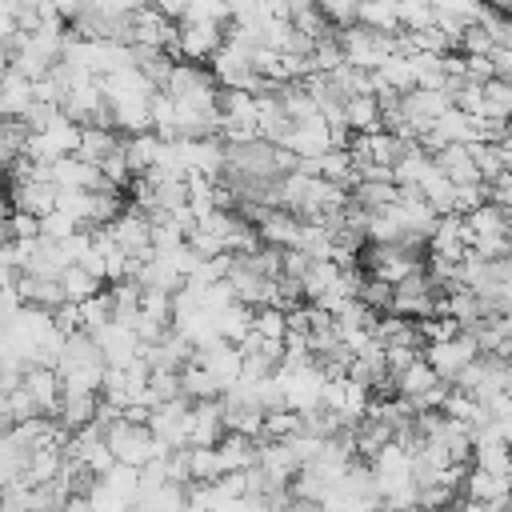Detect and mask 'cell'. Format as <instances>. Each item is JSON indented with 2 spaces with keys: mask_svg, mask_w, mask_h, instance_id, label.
Returning a JSON list of instances; mask_svg holds the SVG:
<instances>
[{
  "mask_svg": "<svg viewBox=\"0 0 512 512\" xmlns=\"http://www.w3.org/2000/svg\"><path fill=\"white\" fill-rule=\"evenodd\" d=\"M420 360H424V364L436 372V380H440V384H452V380H456V376H460V372H464V368L476 360V344H472V340L460 332L456 340H444V344H424V348H420Z\"/></svg>",
  "mask_w": 512,
  "mask_h": 512,
  "instance_id": "obj_1",
  "label": "cell"
},
{
  "mask_svg": "<svg viewBox=\"0 0 512 512\" xmlns=\"http://www.w3.org/2000/svg\"><path fill=\"white\" fill-rule=\"evenodd\" d=\"M8 196V208L12 212H24L32 220H44L52 208H56V188L52 184H32V180H16L4 188Z\"/></svg>",
  "mask_w": 512,
  "mask_h": 512,
  "instance_id": "obj_2",
  "label": "cell"
},
{
  "mask_svg": "<svg viewBox=\"0 0 512 512\" xmlns=\"http://www.w3.org/2000/svg\"><path fill=\"white\" fill-rule=\"evenodd\" d=\"M196 364L216 380V388H220V392H224V388H232V384L240 380V352H236V344L216 340V344H208V348H200V352H196Z\"/></svg>",
  "mask_w": 512,
  "mask_h": 512,
  "instance_id": "obj_3",
  "label": "cell"
},
{
  "mask_svg": "<svg viewBox=\"0 0 512 512\" xmlns=\"http://www.w3.org/2000/svg\"><path fill=\"white\" fill-rule=\"evenodd\" d=\"M220 436H224L220 404H216V400L192 404V412H188V448H216Z\"/></svg>",
  "mask_w": 512,
  "mask_h": 512,
  "instance_id": "obj_4",
  "label": "cell"
},
{
  "mask_svg": "<svg viewBox=\"0 0 512 512\" xmlns=\"http://www.w3.org/2000/svg\"><path fill=\"white\" fill-rule=\"evenodd\" d=\"M20 388L32 396V404L40 408L44 420L56 416V408H60V376L52 368H28L24 380H20Z\"/></svg>",
  "mask_w": 512,
  "mask_h": 512,
  "instance_id": "obj_5",
  "label": "cell"
},
{
  "mask_svg": "<svg viewBox=\"0 0 512 512\" xmlns=\"http://www.w3.org/2000/svg\"><path fill=\"white\" fill-rule=\"evenodd\" d=\"M256 456H260V440H248L236 432H224L216 444L220 472H248V468H256Z\"/></svg>",
  "mask_w": 512,
  "mask_h": 512,
  "instance_id": "obj_6",
  "label": "cell"
},
{
  "mask_svg": "<svg viewBox=\"0 0 512 512\" xmlns=\"http://www.w3.org/2000/svg\"><path fill=\"white\" fill-rule=\"evenodd\" d=\"M460 500H476V504H496L504 508L508 500V476H488L480 468H468L464 484H460Z\"/></svg>",
  "mask_w": 512,
  "mask_h": 512,
  "instance_id": "obj_7",
  "label": "cell"
},
{
  "mask_svg": "<svg viewBox=\"0 0 512 512\" xmlns=\"http://www.w3.org/2000/svg\"><path fill=\"white\" fill-rule=\"evenodd\" d=\"M460 224H464L468 244H472V240H484V236H508V208H496V204L484 200L476 212L460 216Z\"/></svg>",
  "mask_w": 512,
  "mask_h": 512,
  "instance_id": "obj_8",
  "label": "cell"
},
{
  "mask_svg": "<svg viewBox=\"0 0 512 512\" xmlns=\"http://www.w3.org/2000/svg\"><path fill=\"white\" fill-rule=\"evenodd\" d=\"M124 144V136L120 132H108V128H80V140H76V160H84V164H100L108 152H116Z\"/></svg>",
  "mask_w": 512,
  "mask_h": 512,
  "instance_id": "obj_9",
  "label": "cell"
},
{
  "mask_svg": "<svg viewBox=\"0 0 512 512\" xmlns=\"http://www.w3.org/2000/svg\"><path fill=\"white\" fill-rule=\"evenodd\" d=\"M344 128H348L352 136L376 132V128H380V108H376V96H352V100H344Z\"/></svg>",
  "mask_w": 512,
  "mask_h": 512,
  "instance_id": "obj_10",
  "label": "cell"
},
{
  "mask_svg": "<svg viewBox=\"0 0 512 512\" xmlns=\"http://www.w3.org/2000/svg\"><path fill=\"white\" fill-rule=\"evenodd\" d=\"M212 328H216V336H220L224 344H240V340L252 332V308H244V304H228L224 312L212 316Z\"/></svg>",
  "mask_w": 512,
  "mask_h": 512,
  "instance_id": "obj_11",
  "label": "cell"
},
{
  "mask_svg": "<svg viewBox=\"0 0 512 512\" xmlns=\"http://www.w3.org/2000/svg\"><path fill=\"white\" fill-rule=\"evenodd\" d=\"M56 284H60V292H64V304H84V300H92V296L104 288V284H100L96 276H88L80 264H68Z\"/></svg>",
  "mask_w": 512,
  "mask_h": 512,
  "instance_id": "obj_12",
  "label": "cell"
},
{
  "mask_svg": "<svg viewBox=\"0 0 512 512\" xmlns=\"http://www.w3.org/2000/svg\"><path fill=\"white\" fill-rule=\"evenodd\" d=\"M392 384H396V396H400V400H416V396H424L428 388H436L440 380H436V372H432L424 360H412Z\"/></svg>",
  "mask_w": 512,
  "mask_h": 512,
  "instance_id": "obj_13",
  "label": "cell"
},
{
  "mask_svg": "<svg viewBox=\"0 0 512 512\" xmlns=\"http://www.w3.org/2000/svg\"><path fill=\"white\" fill-rule=\"evenodd\" d=\"M252 336H260L264 344H280L284 336H288V320H284V312L280 308H256L252 312Z\"/></svg>",
  "mask_w": 512,
  "mask_h": 512,
  "instance_id": "obj_14",
  "label": "cell"
},
{
  "mask_svg": "<svg viewBox=\"0 0 512 512\" xmlns=\"http://www.w3.org/2000/svg\"><path fill=\"white\" fill-rule=\"evenodd\" d=\"M480 96H484V120H508L512 84H504V80H484V84H480Z\"/></svg>",
  "mask_w": 512,
  "mask_h": 512,
  "instance_id": "obj_15",
  "label": "cell"
},
{
  "mask_svg": "<svg viewBox=\"0 0 512 512\" xmlns=\"http://www.w3.org/2000/svg\"><path fill=\"white\" fill-rule=\"evenodd\" d=\"M472 468H480L488 476H508V448L504 444H480V448H472Z\"/></svg>",
  "mask_w": 512,
  "mask_h": 512,
  "instance_id": "obj_16",
  "label": "cell"
},
{
  "mask_svg": "<svg viewBox=\"0 0 512 512\" xmlns=\"http://www.w3.org/2000/svg\"><path fill=\"white\" fill-rule=\"evenodd\" d=\"M52 328H56L60 336L80 332V308H76V304H60V308L52 312Z\"/></svg>",
  "mask_w": 512,
  "mask_h": 512,
  "instance_id": "obj_17",
  "label": "cell"
},
{
  "mask_svg": "<svg viewBox=\"0 0 512 512\" xmlns=\"http://www.w3.org/2000/svg\"><path fill=\"white\" fill-rule=\"evenodd\" d=\"M8 212H12V208H8V196H4V188H0V220H8Z\"/></svg>",
  "mask_w": 512,
  "mask_h": 512,
  "instance_id": "obj_18",
  "label": "cell"
},
{
  "mask_svg": "<svg viewBox=\"0 0 512 512\" xmlns=\"http://www.w3.org/2000/svg\"><path fill=\"white\" fill-rule=\"evenodd\" d=\"M0 384H4V364H0Z\"/></svg>",
  "mask_w": 512,
  "mask_h": 512,
  "instance_id": "obj_19",
  "label": "cell"
}]
</instances>
